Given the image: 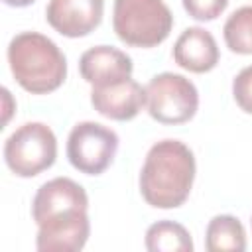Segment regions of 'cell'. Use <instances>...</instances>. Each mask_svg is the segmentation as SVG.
<instances>
[{"instance_id": "1", "label": "cell", "mask_w": 252, "mask_h": 252, "mask_svg": "<svg viewBox=\"0 0 252 252\" xmlns=\"http://www.w3.org/2000/svg\"><path fill=\"white\" fill-rule=\"evenodd\" d=\"M87 211L89 197L83 185L69 177L45 181L32 201V217L37 224V250L79 252L91 234Z\"/></svg>"}, {"instance_id": "2", "label": "cell", "mask_w": 252, "mask_h": 252, "mask_svg": "<svg viewBox=\"0 0 252 252\" xmlns=\"http://www.w3.org/2000/svg\"><path fill=\"white\" fill-rule=\"evenodd\" d=\"M195 156L179 140L156 142L144 159L140 171V193L156 209L181 207L195 181Z\"/></svg>"}, {"instance_id": "3", "label": "cell", "mask_w": 252, "mask_h": 252, "mask_svg": "<svg viewBox=\"0 0 252 252\" xmlns=\"http://www.w3.org/2000/svg\"><path fill=\"white\" fill-rule=\"evenodd\" d=\"M8 63L16 83L32 94L57 91L67 79V59L53 39L22 32L8 43Z\"/></svg>"}, {"instance_id": "4", "label": "cell", "mask_w": 252, "mask_h": 252, "mask_svg": "<svg viewBox=\"0 0 252 252\" xmlns=\"http://www.w3.org/2000/svg\"><path fill=\"white\" fill-rule=\"evenodd\" d=\"M112 28L126 45L150 49L167 39L173 14L163 0H114Z\"/></svg>"}, {"instance_id": "5", "label": "cell", "mask_w": 252, "mask_h": 252, "mask_svg": "<svg viewBox=\"0 0 252 252\" xmlns=\"http://www.w3.org/2000/svg\"><path fill=\"white\" fill-rule=\"evenodd\" d=\"M57 158V138L43 122H26L4 142V161L18 177H35Z\"/></svg>"}, {"instance_id": "6", "label": "cell", "mask_w": 252, "mask_h": 252, "mask_svg": "<svg viewBox=\"0 0 252 252\" xmlns=\"http://www.w3.org/2000/svg\"><path fill=\"white\" fill-rule=\"evenodd\" d=\"M146 108L161 124L189 122L199 108L197 87L179 73H159L146 85Z\"/></svg>"}, {"instance_id": "7", "label": "cell", "mask_w": 252, "mask_h": 252, "mask_svg": "<svg viewBox=\"0 0 252 252\" xmlns=\"http://www.w3.org/2000/svg\"><path fill=\"white\" fill-rule=\"evenodd\" d=\"M118 152V136L100 122H79L67 138L69 163L87 175H100L110 167Z\"/></svg>"}, {"instance_id": "8", "label": "cell", "mask_w": 252, "mask_h": 252, "mask_svg": "<svg viewBox=\"0 0 252 252\" xmlns=\"http://www.w3.org/2000/svg\"><path fill=\"white\" fill-rule=\"evenodd\" d=\"M104 14V0H49L47 24L65 37H85L94 32Z\"/></svg>"}, {"instance_id": "9", "label": "cell", "mask_w": 252, "mask_h": 252, "mask_svg": "<svg viewBox=\"0 0 252 252\" xmlns=\"http://www.w3.org/2000/svg\"><path fill=\"white\" fill-rule=\"evenodd\" d=\"M91 104L100 116L126 122L136 118L146 106V87L132 77L106 87H93Z\"/></svg>"}, {"instance_id": "10", "label": "cell", "mask_w": 252, "mask_h": 252, "mask_svg": "<svg viewBox=\"0 0 252 252\" xmlns=\"http://www.w3.org/2000/svg\"><path fill=\"white\" fill-rule=\"evenodd\" d=\"M134 71L130 55L112 45L87 49L79 59V73L91 87H106L130 79Z\"/></svg>"}, {"instance_id": "11", "label": "cell", "mask_w": 252, "mask_h": 252, "mask_svg": "<svg viewBox=\"0 0 252 252\" xmlns=\"http://www.w3.org/2000/svg\"><path fill=\"white\" fill-rule=\"evenodd\" d=\"M219 45L211 32L193 26L181 32L173 43V61L191 73H209L219 63Z\"/></svg>"}, {"instance_id": "12", "label": "cell", "mask_w": 252, "mask_h": 252, "mask_svg": "<svg viewBox=\"0 0 252 252\" xmlns=\"http://www.w3.org/2000/svg\"><path fill=\"white\" fill-rule=\"evenodd\" d=\"M205 246L209 252H242L246 250V230L232 215H217L209 220L205 232Z\"/></svg>"}, {"instance_id": "13", "label": "cell", "mask_w": 252, "mask_h": 252, "mask_svg": "<svg viewBox=\"0 0 252 252\" xmlns=\"http://www.w3.org/2000/svg\"><path fill=\"white\" fill-rule=\"evenodd\" d=\"M146 248L150 252H191L189 230L175 220H158L146 230Z\"/></svg>"}, {"instance_id": "14", "label": "cell", "mask_w": 252, "mask_h": 252, "mask_svg": "<svg viewBox=\"0 0 252 252\" xmlns=\"http://www.w3.org/2000/svg\"><path fill=\"white\" fill-rule=\"evenodd\" d=\"M224 43L232 53L250 55L252 53V6H240L234 10L222 28Z\"/></svg>"}, {"instance_id": "15", "label": "cell", "mask_w": 252, "mask_h": 252, "mask_svg": "<svg viewBox=\"0 0 252 252\" xmlns=\"http://www.w3.org/2000/svg\"><path fill=\"white\" fill-rule=\"evenodd\" d=\"M181 2L185 12L199 22L217 20L228 6V0H181Z\"/></svg>"}, {"instance_id": "16", "label": "cell", "mask_w": 252, "mask_h": 252, "mask_svg": "<svg viewBox=\"0 0 252 252\" xmlns=\"http://www.w3.org/2000/svg\"><path fill=\"white\" fill-rule=\"evenodd\" d=\"M232 96L240 110L252 114V65L244 67L232 81Z\"/></svg>"}, {"instance_id": "17", "label": "cell", "mask_w": 252, "mask_h": 252, "mask_svg": "<svg viewBox=\"0 0 252 252\" xmlns=\"http://www.w3.org/2000/svg\"><path fill=\"white\" fill-rule=\"evenodd\" d=\"M2 94H4V124H6L10 120V114H12V106H10L12 96H10V91L8 89H2Z\"/></svg>"}, {"instance_id": "18", "label": "cell", "mask_w": 252, "mask_h": 252, "mask_svg": "<svg viewBox=\"0 0 252 252\" xmlns=\"http://www.w3.org/2000/svg\"><path fill=\"white\" fill-rule=\"evenodd\" d=\"M6 6H14V8H24V6H30L33 4L35 0H2Z\"/></svg>"}]
</instances>
